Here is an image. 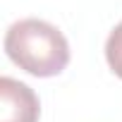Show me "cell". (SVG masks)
I'll return each instance as SVG.
<instances>
[{"mask_svg":"<svg viewBox=\"0 0 122 122\" xmlns=\"http://www.w3.org/2000/svg\"><path fill=\"white\" fill-rule=\"evenodd\" d=\"M5 53L31 77H57L70 65V43L50 22L26 17L15 22L5 34Z\"/></svg>","mask_w":122,"mask_h":122,"instance_id":"cell-1","label":"cell"},{"mask_svg":"<svg viewBox=\"0 0 122 122\" xmlns=\"http://www.w3.org/2000/svg\"><path fill=\"white\" fill-rule=\"evenodd\" d=\"M41 103L31 86L12 77L0 79V122H38Z\"/></svg>","mask_w":122,"mask_h":122,"instance_id":"cell-2","label":"cell"},{"mask_svg":"<svg viewBox=\"0 0 122 122\" xmlns=\"http://www.w3.org/2000/svg\"><path fill=\"white\" fill-rule=\"evenodd\" d=\"M105 60H108V67L112 70V74L122 79V22L110 31V36L105 41Z\"/></svg>","mask_w":122,"mask_h":122,"instance_id":"cell-3","label":"cell"}]
</instances>
